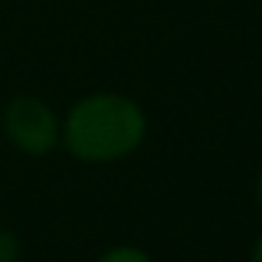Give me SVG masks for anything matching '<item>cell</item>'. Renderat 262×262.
I'll return each instance as SVG.
<instances>
[{"label": "cell", "mask_w": 262, "mask_h": 262, "mask_svg": "<svg viewBox=\"0 0 262 262\" xmlns=\"http://www.w3.org/2000/svg\"><path fill=\"white\" fill-rule=\"evenodd\" d=\"M0 130L20 155L29 158H46L62 147V116L34 93H17L3 104Z\"/></svg>", "instance_id": "obj_2"}, {"label": "cell", "mask_w": 262, "mask_h": 262, "mask_svg": "<svg viewBox=\"0 0 262 262\" xmlns=\"http://www.w3.org/2000/svg\"><path fill=\"white\" fill-rule=\"evenodd\" d=\"M147 136V110L141 102L119 91L88 93L62 116V149L88 166L127 161L144 147Z\"/></svg>", "instance_id": "obj_1"}, {"label": "cell", "mask_w": 262, "mask_h": 262, "mask_svg": "<svg viewBox=\"0 0 262 262\" xmlns=\"http://www.w3.org/2000/svg\"><path fill=\"white\" fill-rule=\"evenodd\" d=\"M254 194H256V206H259V211H262V169H259V175H256V183H254Z\"/></svg>", "instance_id": "obj_6"}, {"label": "cell", "mask_w": 262, "mask_h": 262, "mask_svg": "<svg viewBox=\"0 0 262 262\" xmlns=\"http://www.w3.org/2000/svg\"><path fill=\"white\" fill-rule=\"evenodd\" d=\"M23 256V239L17 231L0 226V262H20Z\"/></svg>", "instance_id": "obj_4"}, {"label": "cell", "mask_w": 262, "mask_h": 262, "mask_svg": "<svg viewBox=\"0 0 262 262\" xmlns=\"http://www.w3.org/2000/svg\"><path fill=\"white\" fill-rule=\"evenodd\" d=\"M248 262H262V234L251 243V251H248Z\"/></svg>", "instance_id": "obj_5"}, {"label": "cell", "mask_w": 262, "mask_h": 262, "mask_svg": "<svg viewBox=\"0 0 262 262\" xmlns=\"http://www.w3.org/2000/svg\"><path fill=\"white\" fill-rule=\"evenodd\" d=\"M96 262H155L147 248L136 243H116L96 256Z\"/></svg>", "instance_id": "obj_3"}]
</instances>
